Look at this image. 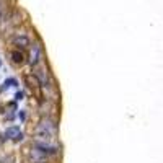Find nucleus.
Masks as SVG:
<instances>
[{
    "label": "nucleus",
    "instance_id": "nucleus-3",
    "mask_svg": "<svg viewBox=\"0 0 163 163\" xmlns=\"http://www.w3.org/2000/svg\"><path fill=\"white\" fill-rule=\"evenodd\" d=\"M5 136L8 137V139H11V140H21L23 139V136H21V129H20L18 126H11V127H8L7 129V132H5Z\"/></svg>",
    "mask_w": 163,
    "mask_h": 163
},
{
    "label": "nucleus",
    "instance_id": "nucleus-2",
    "mask_svg": "<svg viewBox=\"0 0 163 163\" xmlns=\"http://www.w3.org/2000/svg\"><path fill=\"white\" fill-rule=\"evenodd\" d=\"M39 61H41V46H39V42H34V44L30 47V55H28V62H30V65H31V67H34Z\"/></svg>",
    "mask_w": 163,
    "mask_h": 163
},
{
    "label": "nucleus",
    "instance_id": "nucleus-4",
    "mask_svg": "<svg viewBox=\"0 0 163 163\" xmlns=\"http://www.w3.org/2000/svg\"><path fill=\"white\" fill-rule=\"evenodd\" d=\"M25 82H26V85L30 86L33 91H36L39 86H41V80H39L38 77H34V75H26V77H25Z\"/></svg>",
    "mask_w": 163,
    "mask_h": 163
},
{
    "label": "nucleus",
    "instance_id": "nucleus-8",
    "mask_svg": "<svg viewBox=\"0 0 163 163\" xmlns=\"http://www.w3.org/2000/svg\"><path fill=\"white\" fill-rule=\"evenodd\" d=\"M17 85H18V83H17L15 78H7L5 83H3V86H0V93H2V91H5L7 88H10V86H17Z\"/></svg>",
    "mask_w": 163,
    "mask_h": 163
},
{
    "label": "nucleus",
    "instance_id": "nucleus-6",
    "mask_svg": "<svg viewBox=\"0 0 163 163\" xmlns=\"http://www.w3.org/2000/svg\"><path fill=\"white\" fill-rule=\"evenodd\" d=\"M11 42H13L15 46H20V47H28L30 46V39H28V36H21V34L11 38Z\"/></svg>",
    "mask_w": 163,
    "mask_h": 163
},
{
    "label": "nucleus",
    "instance_id": "nucleus-7",
    "mask_svg": "<svg viewBox=\"0 0 163 163\" xmlns=\"http://www.w3.org/2000/svg\"><path fill=\"white\" fill-rule=\"evenodd\" d=\"M10 57H11V62L17 64V65H18V64H23V62H25V54H23L21 51H13Z\"/></svg>",
    "mask_w": 163,
    "mask_h": 163
},
{
    "label": "nucleus",
    "instance_id": "nucleus-5",
    "mask_svg": "<svg viewBox=\"0 0 163 163\" xmlns=\"http://www.w3.org/2000/svg\"><path fill=\"white\" fill-rule=\"evenodd\" d=\"M31 155V158L33 160H36V161H41V160H46L47 157H49V153H46L44 150H41V149H38V147H34L33 150L30 152Z\"/></svg>",
    "mask_w": 163,
    "mask_h": 163
},
{
    "label": "nucleus",
    "instance_id": "nucleus-10",
    "mask_svg": "<svg viewBox=\"0 0 163 163\" xmlns=\"http://www.w3.org/2000/svg\"><path fill=\"white\" fill-rule=\"evenodd\" d=\"M0 64H2V62H0Z\"/></svg>",
    "mask_w": 163,
    "mask_h": 163
},
{
    "label": "nucleus",
    "instance_id": "nucleus-9",
    "mask_svg": "<svg viewBox=\"0 0 163 163\" xmlns=\"http://www.w3.org/2000/svg\"><path fill=\"white\" fill-rule=\"evenodd\" d=\"M21 98H23V93H21V91H18V93H17V100H21Z\"/></svg>",
    "mask_w": 163,
    "mask_h": 163
},
{
    "label": "nucleus",
    "instance_id": "nucleus-1",
    "mask_svg": "<svg viewBox=\"0 0 163 163\" xmlns=\"http://www.w3.org/2000/svg\"><path fill=\"white\" fill-rule=\"evenodd\" d=\"M55 139V126L51 121L39 122L34 129V140H54Z\"/></svg>",
    "mask_w": 163,
    "mask_h": 163
}]
</instances>
